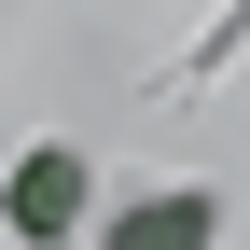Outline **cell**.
<instances>
[{"label":"cell","instance_id":"obj_2","mask_svg":"<svg viewBox=\"0 0 250 250\" xmlns=\"http://www.w3.org/2000/svg\"><path fill=\"white\" fill-rule=\"evenodd\" d=\"M98 250H223V195H208V181H167V195H125Z\"/></svg>","mask_w":250,"mask_h":250},{"label":"cell","instance_id":"obj_1","mask_svg":"<svg viewBox=\"0 0 250 250\" xmlns=\"http://www.w3.org/2000/svg\"><path fill=\"white\" fill-rule=\"evenodd\" d=\"M0 223H14L28 250H70L83 236V153L70 139H28L14 167H0Z\"/></svg>","mask_w":250,"mask_h":250}]
</instances>
